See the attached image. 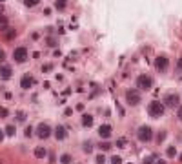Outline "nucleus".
<instances>
[{"label": "nucleus", "instance_id": "obj_21", "mask_svg": "<svg viewBox=\"0 0 182 164\" xmlns=\"http://www.w3.org/2000/svg\"><path fill=\"white\" fill-rule=\"evenodd\" d=\"M98 148H100V150H102V152H108V150H109V148H111V144H109V142H106V141H104V142H100V144H98Z\"/></svg>", "mask_w": 182, "mask_h": 164}, {"label": "nucleus", "instance_id": "obj_40", "mask_svg": "<svg viewBox=\"0 0 182 164\" xmlns=\"http://www.w3.org/2000/svg\"><path fill=\"white\" fill-rule=\"evenodd\" d=\"M2 2H5V0H0V4H2Z\"/></svg>", "mask_w": 182, "mask_h": 164}, {"label": "nucleus", "instance_id": "obj_22", "mask_svg": "<svg viewBox=\"0 0 182 164\" xmlns=\"http://www.w3.org/2000/svg\"><path fill=\"white\" fill-rule=\"evenodd\" d=\"M166 155H168V157H175V155H177V150H175L173 146H170V148L166 150Z\"/></svg>", "mask_w": 182, "mask_h": 164}, {"label": "nucleus", "instance_id": "obj_13", "mask_svg": "<svg viewBox=\"0 0 182 164\" xmlns=\"http://www.w3.org/2000/svg\"><path fill=\"white\" fill-rule=\"evenodd\" d=\"M82 126H84V128H91V126H93V115L84 113V115H82Z\"/></svg>", "mask_w": 182, "mask_h": 164}, {"label": "nucleus", "instance_id": "obj_18", "mask_svg": "<svg viewBox=\"0 0 182 164\" xmlns=\"http://www.w3.org/2000/svg\"><path fill=\"white\" fill-rule=\"evenodd\" d=\"M22 4H24L26 7H35V5L40 4V0H22Z\"/></svg>", "mask_w": 182, "mask_h": 164}, {"label": "nucleus", "instance_id": "obj_4", "mask_svg": "<svg viewBox=\"0 0 182 164\" xmlns=\"http://www.w3.org/2000/svg\"><path fill=\"white\" fill-rule=\"evenodd\" d=\"M126 102H128L129 106H137V104L140 102V93H139L137 89H128V91H126Z\"/></svg>", "mask_w": 182, "mask_h": 164}, {"label": "nucleus", "instance_id": "obj_33", "mask_svg": "<svg viewBox=\"0 0 182 164\" xmlns=\"http://www.w3.org/2000/svg\"><path fill=\"white\" fill-rule=\"evenodd\" d=\"M177 117H179V120L182 122V106H179V113H177Z\"/></svg>", "mask_w": 182, "mask_h": 164}, {"label": "nucleus", "instance_id": "obj_38", "mask_svg": "<svg viewBox=\"0 0 182 164\" xmlns=\"http://www.w3.org/2000/svg\"><path fill=\"white\" fill-rule=\"evenodd\" d=\"M179 159H180V162H182V153H180V155H179Z\"/></svg>", "mask_w": 182, "mask_h": 164}, {"label": "nucleus", "instance_id": "obj_16", "mask_svg": "<svg viewBox=\"0 0 182 164\" xmlns=\"http://www.w3.org/2000/svg\"><path fill=\"white\" fill-rule=\"evenodd\" d=\"M55 7H57L58 11H64V9L67 7V0H57V2H55Z\"/></svg>", "mask_w": 182, "mask_h": 164}, {"label": "nucleus", "instance_id": "obj_10", "mask_svg": "<svg viewBox=\"0 0 182 164\" xmlns=\"http://www.w3.org/2000/svg\"><path fill=\"white\" fill-rule=\"evenodd\" d=\"M11 77H13V68L7 64H2L0 66V80H9Z\"/></svg>", "mask_w": 182, "mask_h": 164}, {"label": "nucleus", "instance_id": "obj_6", "mask_svg": "<svg viewBox=\"0 0 182 164\" xmlns=\"http://www.w3.org/2000/svg\"><path fill=\"white\" fill-rule=\"evenodd\" d=\"M137 86H139L140 89H151L153 80H151V77H149V75H140V77L137 79Z\"/></svg>", "mask_w": 182, "mask_h": 164}, {"label": "nucleus", "instance_id": "obj_2", "mask_svg": "<svg viewBox=\"0 0 182 164\" xmlns=\"http://www.w3.org/2000/svg\"><path fill=\"white\" fill-rule=\"evenodd\" d=\"M27 57H29V53H27V49H26L24 46L15 47V51H13V58H15L16 64H24V62L27 60Z\"/></svg>", "mask_w": 182, "mask_h": 164}, {"label": "nucleus", "instance_id": "obj_3", "mask_svg": "<svg viewBox=\"0 0 182 164\" xmlns=\"http://www.w3.org/2000/svg\"><path fill=\"white\" fill-rule=\"evenodd\" d=\"M137 137H139V141L148 142V141L153 139V130H151L149 126H140V128L137 130Z\"/></svg>", "mask_w": 182, "mask_h": 164}, {"label": "nucleus", "instance_id": "obj_35", "mask_svg": "<svg viewBox=\"0 0 182 164\" xmlns=\"http://www.w3.org/2000/svg\"><path fill=\"white\" fill-rule=\"evenodd\" d=\"M151 162H153V157H148V159L144 161V164H151Z\"/></svg>", "mask_w": 182, "mask_h": 164}, {"label": "nucleus", "instance_id": "obj_1", "mask_svg": "<svg viewBox=\"0 0 182 164\" xmlns=\"http://www.w3.org/2000/svg\"><path fill=\"white\" fill-rule=\"evenodd\" d=\"M148 113H149V117H153V119H160V117L164 115V104L153 100V102L148 106Z\"/></svg>", "mask_w": 182, "mask_h": 164}, {"label": "nucleus", "instance_id": "obj_24", "mask_svg": "<svg viewBox=\"0 0 182 164\" xmlns=\"http://www.w3.org/2000/svg\"><path fill=\"white\" fill-rule=\"evenodd\" d=\"M84 152H86V153H91V152H93V144H91V142H86V144H84Z\"/></svg>", "mask_w": 182, "mask_h": 164}, {"label": "nucleus", "instance_id": "obj_11", "mask_svg": "<svg viewBox=\"0 0 182 164\" xmlns=\"http://www.w3.org/2000/svg\"><path fill=\"white\" fill-rule=\"evenodd\" d=\"M111 133H113V128H111V124H102L100 128H98V135H100V139H109L111 137Z\"/></svg>", "mask_w": 182, "mask_h": 164}, {"label": "nucleus", "instance_id": "obj_39", "mask_svg": "<svg viewBox=\"0 0 182 164\" xmlns=\"http://www.w3.org/2000/svg\"><path fill=\"white\" fill-rule=\"evenodd\" d=\"M0 13H2V5H0Z\"/></svg>", "mask_w": 182, "mask_h": 164}, {"label": "nucleus", "instance_id": "obj_36", "mask_svg": "<svg viewBox=\"0 0 182 164\" xmlns=\"http://www.w3.org/2000/svg\"><path fill=\"white\" fill-rule=\"evenodd\" d=\"M4 135H5V131H4V130H0V142L4 141Z\"/></svg>", "mask_w": 182, "mask_h": 164}, {"label": "nucleus", "instance_id": "obj_5", "mask_svg": "<svg viewBox=\"0 0 182 164\" xmlns=\"http://www.w3.org/2000/svg\"><path fill=\"white\" fill-rule=\"evenodd\" d=\"M51 126L49 124H46V122H40L38 126H36V135H38V139H47V137H51Z\"/></svg>", "mask_w": 182, "mask_h": 164}, {"label": "nucleus", "instance_id": "obj_25", "mask_svg": "<svg viewBox=\"0 0 182 164\" xmlns=\"http://www.w3.org/2000/svg\"><path fill=\"white\" fill-rule=\"evenodd\" d=\"M7 115H9V111H7L5 108H2V106H0V119H5Z\"/></svg>", "mask_w": 182, "mask_h": 164}, {"label": "nucleus", "instance_id": "obj_30", "mask_svg": "<svg viewBox=\"0 0 182 164\" xmlns=\"http://www.w3.org/2000/svg\"><path fill=\"white\" fill-rule=\"evenodd\" d=\"M13 37H15V31H13V29H9V31L5 33V38L9 40V38H13Z\"/></svg>", "mask_w": 182, "mask_h": 164}, {"label": "nucleus", "instance_id": "obj_27", "mask_svg": "<svg viewBox=\"0 0 182 164\" xmlns=\"http://www.w3.org/2000/svg\"><path fill=\"white\" fill-rule=\"evenodd\" d=\"M46 42H47V46H49V47H53V46H57V38H51V37H49V38H47Z\"/></svg>", "mask_w": 182, "mask_h": 164}, {"label": "nucleus", "instance_id": "obj_7", "mask_svg": "<svg viewBox=\"0 0 182 164\" xmlns=\"http://www.w3.org/2000/svg\"><path fill=\"white\" fill-rule=\"evenodd\" d=\"M168 66H170V58H168L166 55H159V57L155 58V68H157L159 71H166Z\"/></svg>", "mask_w": 182, "mask_h": 164}, {"label": "nucleus", "instance_id": "obj_20", "mask_svg": "<svg viewBox=\"0 0 182 164\" xmlns=\"http://www.w3.org/2000/svg\"><path fill=\"white\" fill-rule=\"evenodd\" d=\"M26 119H27V115H26L24 111H18V113H16V120H18V122H24Z\"/></svg>", "mask_w": 182, "mask_h": 164}, {"label": "nucleus", "instance_id": "obj_29", "mask_svg": "<svg viewBox=\"0 0 182 164\" xmlns=\"http://www.w3.org/2000/svg\"><path fill=\"white\" fill-rule=\"evenodd\" d=\"M106 162V157L104 155H97V164H104Z\"/></svg>", "mask_w": 182, "mask_h": 164}, {"label": "nucleus", "instance_id": "obj_17", "mask_svg": "<svg viewBox=\"0 0 182 164\" xmlns=\"http://www.w3.org/2000/svg\"><path fill=\"white\" fill-rule=\"evenodd\" d=\"M60 162L62 164H73V157H71L69 153H64V155L60 157Z\"/></svg>", "mask_w": 182, "mask_h": 164}, {"label": "nucleus", "instance_id": "obj_28", "mask_svg": "<svg viewBox=\"0 0 182 164\" xmlns=\"http://www.w3.org/2000/svg\"><path fill=\"white\" fill-rule=\"evenodd\" d=\"M111 164H122V159L118 155H115V157H111Z\"/></svg>", "mask_w": 182, "mask_h": 164}, {"label": "nucleus", "instance_id": "obj_32", "mask_svg": "<svg viewBox=\"0 0 182 164\" xmlns=\"http://www.w3.org/2000/svg\"><path fill=\"white\" fill-rule=\"evenodd\" d=\"M4 62H5V51L0 49V64H4Z\"/></svg>", "mask_w": 182, "mask_h": 164}, {"label": "nucleus", "instance_id": "obj_34", "mask_svg": "<svg viewBox=\"0 0 182 164\" xmlns=\"http://www.w3.org/2000/svg\"><path fill=\"white\" fill-rule=\"evenodd\" d=\"M71 113H73V110H69V108H66V111H64V115H66V117H69Z\"/></svg>", "mask_w": 182, "mask_h": 164}, {"label": "nucleus", "instance_id": "obj_15", "mask_svg": "<svg viewBox=\"0 0 182 164\" xmlns=\"http://www.w3.org/2000/svg\"><path fill=\"white\" fill-rule=\"evenodd\" d=\"M46 155H47V153H46V148H42V146H38V148L35 150V157H36V159H44Z\"/></svg>", "mask_w": 182, "mask_h": 164}, {"label": "nucleus", "instance_id": "obj_23", "mask_svg": "<svg viewBox=\"0 0 182 164\" xmlns=\"http://www.w3.org/2000/svg\"><path fill=\"white\" fill-rule=\"evenodd\" d=\"M5 135H9V137H13V135H15V126H13V124L5 128Z\"/></svg>", "mask_w": 182, "mask_h": 164}, {"label": "nucleus", "instance_id": "obj_14", "mask_svg": "<svg viewBox=\"0 0 182 164\" xmlns=\"http://www.w3.org/2000/svg\"><path fill=\"white\" fill-rule=\"evenodd\" d=\"M9 29V18L5 15H0V31H5Z\"/></svg>", "mask_w": 182, "mask_h": 164}, {"label": "nucleus", "instance_id": "obj_26", "mask_svg": "<svg viewBox=\"0 0 182 164\" xmlns=\"http://www.w3.org/2000/svg\"><path fill=\"white\" fill-rule=\"evenodd\" d=\"M177 73H179V75H182V57L177 60Z\"/></svg>", "mask_w": 182, "mask_h": 164}, {"label": "nucleus", "instance_id": "obj_37", "mask_svg": "<svg viewBox=\"0 0 182 164\" xmlns=\"http://www.w3.org/2000/svg\"><path fill=\"white\" fill-rule=\"evenodd\" d=\"M157 164H166V161H159Z\"/></svg>", "mask_w": 182, "mask_h": 164}, {"label": "nucleus", "instance_id": "obj_12", "mask_svg": "<svg viewBox=\"0 0 182 164\" xmlns=\"http://www.w3.org/2000/svg\"><path fill=\"white\" fill-rule=\"evenodd\" d=\"M55 137H57L58 141H64V139L67 137V131H66V128H64V126H57V128H55Z\"/></svg>", "mask_w": 182, "mask_h": 164}, {"label": "nucleus", "instance_id": "obj_19", "mask_svg": "<svg viewBox=\"0 0 182 164\" xmlns=\"http://www.w3.org/2000/svg\"><path fill=\"white\" fill-rule=\"evenodd\" d=\"M115 146H117V148H126V146H128V139H126V137H120Z\"/></svg>", "mask_w": 182, "mask_h": 164}, {"label": "nucleus", "instance_id": "obj_9", "mask_svg": "<svg viewBox=\"0 0 182 164\" xmlns=\"http://www.w3.org/2000/svg\"><path fill=\"white\" fill-rule=\"evenodd\" d=\"M33 84H35V79H33L29 73H26V75L20 79V88H22V89H31Z\"/></svg>", "mask_w": 182, "mask_h": 164}, {"label": "nucleus", "instance_id": "obj_8", "mask_svg": "<svg viewBox=\"0 0 182 164\" xmlns=\"http://www.w3.org/2000/svg\"><path fill=\"white\" fill-rule=\"evenodd\" d=\"M179 102H180V99H179L177 93H168L164 97V106H168V108H177Z\"/></svg>", "mask_w": 182, "mask_h": 164}, {"label": "nucleus", "instance_id": "obj_31", "mask_svg": "<svg viewBox=\"0 0 182 164\" xmlns=\"http://www.w3.org/2000/svg\"><path fill=\"white\" fill-rule=\"evenodd\" d=\"M31 135H33V128L27 126V128H26V137H31Z\"/></svg>", "mask_w": 182, "mask_h": 164}]
</instances>
